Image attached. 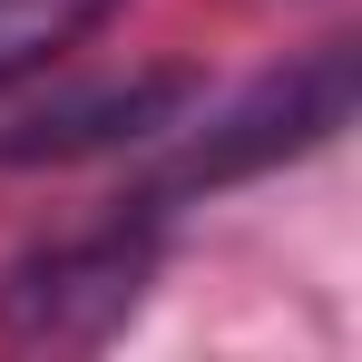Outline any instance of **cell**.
I'll return each instance as SVG.
<instances>
[{
  "label": "cell",
  "mask_w": 362,
  "mask_h": 362,
  "mask_svg": "<svg viewBox=\"0 0 362 362\" xmlns=\"http://www.w3.org/2000/svg\"><path fill=\"white\" fill-rule=\"evenodd\" d=\"M353 98H362V49L353 40H323L313 59L255 78L216 127H196L177 167H157V177L127 196V216H167L186 196H216V186H245V177H264V167H284V157H313L323 137L353 127Z\"/></svg>",
  "instance_id": "cell-1"
},
{
  "label": "cell",
  "mask_w": 362,
  "mask_h": 362,
  "mask_svg": "<svg viewBox=\"0 0 362 362\" xmlns=\"http://www.w3.org/2000/svg\"><path fill=\"white\" fill-rule=\"evenodd\" d=\"M147 274H157V216L30 245L0 264V343H108L147 303Z\"/></svg>",
  "instance_id": "cell-2"
},
{
  "label": "cell",
  "mask_w": 362,
  "mask_h": 362,
  "mask_svg": "<svg viewBox=\"0 0 362 362\" xmlns=\"http://www.w3.org/2000/svg\"><path fill=\"white\" fill-rule=\"evenodd\" d=\"M186 108H196L186 69L98 78V88H69V98H40V108L0 118V167H69V157H98V147H137V137H167Z\"/></svg>",
  "instance_id": "cell-3"
},
{
  "label": "cell",
  "mask_w": 362,
  "mask_h": 362,
  "mask_svg": "<svg viewBox=\"0 0 362 362\" xmlns=\"http://www.w3.org/2000/svg\"><path fill=\"white\" fill-rule=\"evenodd\" d=\"M118 0H0V78H20V69L59 59L78 30H98Z\"/></svg>",
  "instance_id": "cell-4"
}]
</instances>
